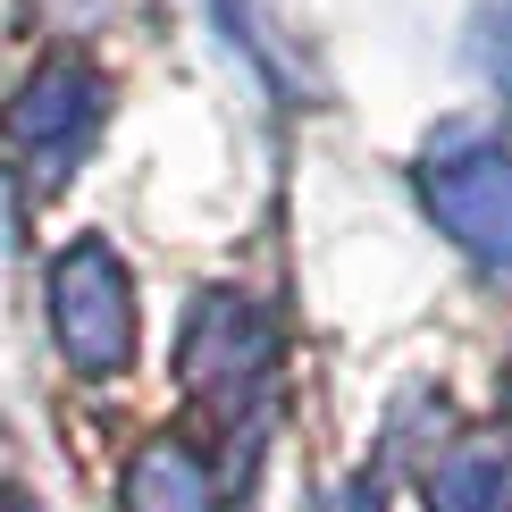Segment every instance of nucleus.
I'll return each mask as SVG.
<instances>
[{"label": "nucleus", "instance_id": "6", "mask_svg": "<svg viewBox=\"0 0 512 512\" xmlns=\"http://www.w3.org/2000/svg\"><path fill=\"white\" fill-rule=\"evenodd\" d=\"M437 512H512V471L487 445H462L437 471Z\"/></svg>", "mask_w": 512, "mask_h": 512}, {"label": "nucleus", "instance_id": "4", "mask_svg": "<svg viewBox=\"0 0 512 512\" xmlns=\"http://www.w3.org/2000/svg\"><path fill=\"white\" fill-rule=\"evenodd\" d=\"M261 311H244V303H210L194 319V336H185V378L194 387H244L252 378V345H261V328H252Z\"/></svg>", "mask_w": 512, "mask_h": 512}, {"label": "nucleus", "instance_id": "5", "mask_svg": "<svg viewBox=\"0 0 512 512\" xmlns=\"http://www.w3.org/2000/svg\"><path fill=\"white\" fill-rule=\"evenodd\" d=\"M126 512H210V487L185 462V445H143V462L126 471Z\"/></svg>", "mask_w": 512, "mask_h": 512}, {"label": "nucleus", "instance_id": "1", "mask_svg": "<svg viewBox=\"0 0 512 512\" xmlns=\"http://www.w3.org/2000/svg\"><path fill=\"white\" fill-rule=\"evenodd\" d=\"M420 185H429L437 227L462 252H479L487 269H512V152L496 135H445Z\"/></svg>", "mask_w": 512, "mask_h": 512}, {"label": "nucleus", "instance_id": "2", "mask_svg": "<svg viewBox=\"0 0 512 512\" xmlns=\"http://www.w3.org/2000/svg\"><path fill=\"white\" fill-rule=\"evenodd\" d=\"M51 311H59V345H68L76 370H118L135 353V294H126V269L101 244H76L51 269Z\"/></svg>", "mask_w": 512, "mask_h": 512}, {"label": "nucleus", "instance_id": "3", "mask_svg": "<svg viewBox=\"0 0 512 512\" xmlns=\"http://www.w3.org/2000/svg\"><path fill=\"white\" fill-rule=\"evenodd\" d=\"M93 110H101V84H93V68H76V59H59V68H42L26 93H17V110H9V126H17V143H34V152H51V135H84L93 126Z\"/></svg>", "mask_w": 512, "mask_h": 512}, {"label": "nucleus", "instance_id": "7", "mask_svg": "<svg viewBox=\"0 0 512 512\" xmlns=\"http://www.w3.org/2000/svg\"><path fill=\"white\" fill-rule=\"evenodd\" d=\"M487 59H496V76H504V93H512V0L487 17Z\"/></svg>", "mask_w": 512, "mask_h": 512}]
</instances>
